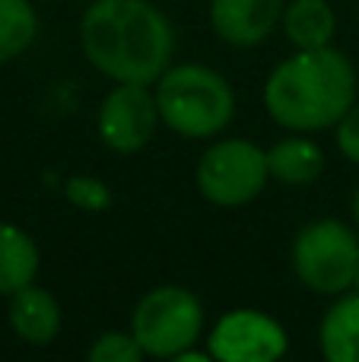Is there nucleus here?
Instances as JSON below:
<instances>
[{"label": "nucleus", "instance_id": "1", "mask_svg": "<svg viewBox=\"0 0 359 362\" xmlns=\"http://www.w3.org/2000/svg\"><path fill=\"white\" fill-rule=\"evenodd\" d=\"M80 45L102 76L153 86L172 67L175 29L150 0H93L80 19Z\"/></svg>", "mask_w": 359, "mask_h": 362}, {"label": "nucleus", "instance_id": "2", "mask_svg": "<svg viewBox=\"0 0 359 362\" xmlns=\"http://www.w3.org/2000/svg\"><path fill=\"white\" fill-rule=\"evenodd\" d=\"M356 105V70L337 48L296 51L280 61L264 83V108L293 134L334 127Z\"/></svg>", "mask_w": 359, "mask_h": 362}, {"label": "nucleus", "instance_id": "3", "mask_svg": "<svg viewBox=\"0 0 359 362\" xmlns=\"http://www.w3.org/2000/svg\"><path fill=\"white\" fill-rule=\"evenodd\" d=\"M153 93L163 124L178 137H216L235 118V93L229 80L204 64H172Z\"/></svg>", "mask_w": 359, "mask_h": 362}, {"label": "nucleus", "instance_id": "4", "mask_svg": "<svg viewBox=\"0 0 359 362\" xmlns=\"http://www.w3.org/2000/svg\"><path fill=\"white\" fill-rule=\"evenodd\" d=\"M293 270L318 296H343L359 274V238L341 219H315L293 242Z\"/></svg>", "mask_w": 359, "mask_h": 362}, {"label": "nucleus", "instance_id": "5", "mask_svg": "<svg viewBox=\"0 0 359 362\" xmlns=\"http://www.w3.org/2000/svg\"><path fill=\"white\" fill-rule=\"evenodd\" d=\"M131 334L146 356L172 359L197 346L204 334V302L184 286H156L134 308Z\"/></svg>", "mask_w": 359, "mask_h": 362}, {"label": "nucleus", "instance_id": "6", "mask_svg": "<svg viewBox=\"0 0 359 362\" xmlns=\"http://www.w3.org/2000/svg\"><path fill=\"white\" fill-rule=\"evenodd\" d=\"M271 169L267 150L245 137L216 140L204 150L194 169V185L204 200L216 206H245L264 191Z\"/></svg>", "mask_w": 359, "mask_h": 362}, {"label": "nucleus", "instance_id": "7", "mask_svg": "<svg viewBox=\"0 0 359 362\" xmlns=\"http://www.w3.org/2000/svg\"><path fill=\"white\" fill-rule=\"evenodd\" d=\"M286 346V327L258 308H233L207 334V350L216 362H280Z\"/></svg>", "mask_w": 359, "mask_h": 362}, {"label": "nucleus", "instance_id": "8", "mask_svg": "<svg viewBox=\"0 0 359 362\" xmlns=\"http://www.w3.org/2000/svg\"><path fill=\"white\" fill-rule=\"evenodd\" d=\"M163 124L156 93L143 83H114L99 105V137L114 153H140Z\"/></svg>", "mask_w": 359, "mask_h": 362}, {"label": "nucleus", "instance_id": "9", "mask_svg": "<svg viewBox=\"0 0 359 362\" xmlns=\"http://www.w3.org/2000/svg\"><path fill=\"white\" fill-rule=\"evenodd\" d=\"M286 0H210V25L233 48L267 42L283 23Z\"/></svg>", "mask_w": 359, "mask_h": 362}, {"label": "nucleus", "instance_id": "10", "mask_svg": "<svg viewBox=\"0 0 359 362\" xmlns=\"http://www.w3.org/2000/svg\"><path fill=\"white\" fill-rule=\"evenodd\" d=\"M10 327L23 344H32V346H48L51 340L61 334V305L57 299L48 293V289L29 286L16 289L10 296Z\"/></svg>", "mask_w": 359, "mask_h": 362}, {"label": "nucleus", "instance_id": "11", "mask_svg": "<svg viewBox=\"0 0 359 362\" xmlns=\"http://www.w3.org/2000/svg\"><path fill=\"white\" fill-rule=\"evenodd\" d=\"M324 362H359V293H343L331 302L318 327Z\"/></svg>", "mask_w": 359, "mask_h": 362}, {"label": "nucleus", "instance_id": "12", "mask_svg": "<svg viewBox=\"0 0 359 362\" xmlns=\"http://www.w3.org/2000/svg\"><path fill=\"white\" fill-rule=\"evenodd\" d=\"M267 169H271V178L280 185H312L324 172V153L305 134H290L267 150Z\"/></svg>", "mask_w": 359, "mask_h": 362}, {"label": "nucleus", "instance_id": "13", "mask_svg": "<svg viewBox=\"0 0 359 362\" xmlns=\"http://www.w3.org/2000/svg\"><path fill=\"white\" fill-rule=\"evenodd\" d=\"M280 25L296 51L328 48L337 32V16L328 0H290Z\"/></svg>", "mask_w": 359, "mask_h": 362}, {"label": "nucleus", "instance_id": "14", "mask_svg": "<svg viewBox=\"0 0 359 362\" xmlns=\"http://www.w3.org/2000/svg\"><path fill=\"white\" fill-rule=\"evenodd\" d=\"M38 276V245L19 226L0 223V296L35 283Z\"/></svg>", "mask_w": 359, "mask_h": 362}, {"label": "nucleus", "instance_id": "15", "mask_svg": "<svg viewBox=\"0 0 359 362\" xmlns=\"http://www.w3.org/2000/svg\"><path fill=\"white\" fill-rule=\"evenodd\" d=\"M38 35L32 0H0V67L19 57Z\"/></svg>", "mask_w": 359, "mask_h": 362}, {"label": "nucleus", "instance_id": "16", "mask_svg": "<svg viewBox=\"0 0 359 362\" xmlns=\"http://www.w3.org/2000/svg\"><path fill=\"white\" fill-rule=\"evenodd\" d=\"M146 353L137 344V337L127 331H105L93 340L86 353V362H143Z\"/></svg>", "mask_w": 359, "mask_h": 362}, {"label": "nucleus", "instance_id": "17", "mask_svg": "<svg viewBox=\"0 0 359 362\" xmlns=\"http://www.w3.org/2000/svg\"><path fill=\"white\" fill-rule=\"evenodd\" d=\"M64 197L76 206V210L86 213H102L112 206V191H108L105 181L93 178V175H73L64 185Z\"/></svg>", "mask_w": 359, "mask_h": 362}, {"label": "nucleus", "instance_id": "18", "mask_svg": "<svg viewBox=\"0 0 359 362\" xmlns=\"http://www.w3.org/2000/svg\"><path fill=\"white\" fill-rule=\"evenodd\" d=\"M334 131H337V146H341V153L350 159V163L359 165V105H353L341 121H337Z\"/></svg>", "mask_w": 359, "mask_h": 362}, {"label": "nucleus", "instance_id": "19", "mask_svg": "<svg viewBox=\"0 0 359 362\" xmlns=\"http://www.w3.org/2000/svg\"><path fill=\"white\" fill-rule=\"evenodd\" d=\"M165 362H216V359L210 356V350H197V346H191V350L175 353V356L165 359Z\"/></svg>", "mask_w": 359, "mask_h": 362}, {"label": "nucleus", "instance_id": "20", "mask_svg": "<svg viewBox=\"0 0 359 362\" xmlns=\"http://www.w3.org/2000/svg\"><path fill=\"white\" fill-rule=\"evenodd\" d=\"M353 219H356V226H359V187H356V194H353Z\"/></svg>", "mask_w": 359, "mask_h": 362}, {"label": "nucleus", "instance_id": "21", "mask_svg": "<svg viewBox=\"0 0 359 362\" xmlns=\"http://www.w3.org/2000/svg\"><path fill=\"white\" fill-rule=\"evenodd\" d=\"M353 293H359V274H356V283H353Z\"/></svg>", "mask_w": 359, "mask_h": 362}]
</instances>
